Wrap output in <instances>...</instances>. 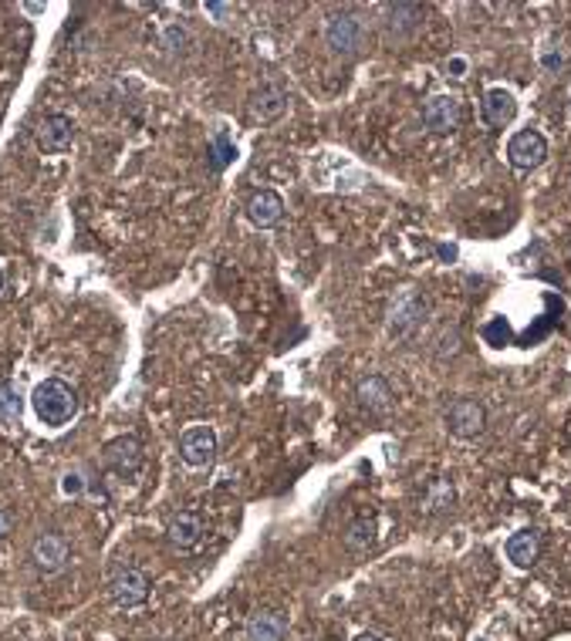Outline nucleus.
Returning a JSON list of instances; mask_svg holds the SVG:
<instances>
[{"label":"nucleus","mask_w":571,"mask_h":641,"mask_svg":"<svg viewBox=\"0 0 571 641\" xmlns=\"http://www.w3.org/2000/svg\"><path fill=\"white\" fill-rule=\"evenodd\" d=\"M453 503H457V487L449 483L447 476L426 479L423 493H419V513L423 517H439V513L453 510Z\"/></svg>","instance_id":"13"},{"label":"nucleus","mask_w":571,"mask_h":641,"mask_svg":"<svg viewBox=\"0 0 571 641\" xmlns=\"http://www.w3.org/2000/svg\"><path fill=\"white\" fill-rule=\"evenodd\" d=\"M386 27H389V34H396V37H409V34L419 31V24H423V7L419 4H389L386 7Z\"/></svg>","instance_id":"19"},{"label":"nucleus","mask_w":571,"mask_h":641,"mask_svg":"<svg viewBox=\"0 0 571 641\" xmlns=\"http://www.w3.org/2000/svg\"><path fill=\"white\" fill-rule=\"evenodd\" d=\"M545 159H548V139L541 132L524 129V132L511 135V142H507V163L514 169L531 173V169H538Z\"/></svg>","instance_id":"7"},{"label":"nucleus","mask_w":571,"mask_h":641,"mask_svg":"<svg viewBox=\"0 0 571 641\" xmlns=\"http://www.w3.org/2000/svg\"><path fill=\"white\" fill-rule=\"evenodd\" d=\"M101 459H105V466L112 469L115 476H135L139 469H143V443L135 439V436H115L112 443H105V449H101Z\"/></svg>","instance_id":"8"},{"label":"nucleus","mask_w":571,"mask_h":641,"mask_svg":"<svg viewBox=\"0 0 571 641\" xmlns=\"http://www.w3.org/2000/svg\"><path fill=\"white\" fill-rule=\"evenodd\" d=\"M71 142H75V122L68 115L51 111V115L41 119V125H37V145L45 152H65Z\"/></svg>","instance_id":"12"},{"label":"nucleus","mask_w":571,"mask_h":641,"mask_svg":"<svg viewBox=\"0 0 571 641\" xmlns=\"http://www.w3.org/2000/svg\"><path fill=\"white\" fill-rule=\"evenodd\" d=\"M203 533H206V520L196 510H180L166 520V541L176 547V551H193L200 547Z\"/></svg>","instance_id":"10"},{"label":"nucleus","mask_w":571,"mask_h":641,"mask_svg":"<svg viewBox=\"0 0 571 641\" xmlns=\"http://www.w3.org/2000/svg\"><path fill=\"white\" fill-rule=\"evenodd\" d=\"M31 405L37 419L58 429V426H68V422L79 415V392L68 385V382H61V378H45L31 392Z\"/></svg>","instance_id":"2"},{"label":"nucleus","mask_w":571,"mask_h":641,"mask_svg":"<svg viewBox=\"0 0 571 641\" xmlns=\"http://www.w3.org/2000/svg\"><path fill=\"white\" fill-rule=\"evenodd\" d=\"M68 557H71V547H68L65 533L45 531V533H37V537H34L31 561H34V567H37L41 574H58V571L68 564Z\"/></svg>","instance_id":"6"},{"label":"nucleus","mask_w":571,"mask_h":641,"mask_svg":"<svg viewBox=\"0 0 571 641\" xmlns=\"http://www.w3.org/2000/svg\"><path fill=\"white\" fill-rule=\"evenodd\" d=\"M24 415V395L14 382H0V422L11 426V422H21Z\"/></svg>","instance_id":"22"},{"label":"nucleus","mask_w":571,"mask_h":641,"mask_svg":"<svg viewBox=\"0 0 571 641\" xmlns=\"http://www.w3.org/2000/svg\"><path fill=\"white\" fill-rule=\"evenodd\" d=\"M437 254H439V260H447V264H453V260L460 257V250H457L453 244H439V247H437Z\"/></svg>","instance_id":"28"},{"label":"nucleus","mask_w":571,"mask_h":641,"mask_svg":"<svg viewBox=\"0 0 571 641\" xmlns=\"http://www.w3.org/2000/svg\"><path fill=\"white\" fill-rule=\"evenodd\" d=\"M206 11L217 14V17H224V14H230V7H227V4H206Z\"/></svg>","instance_id":"31"},{"label":"nucleus","mask_w":571,"mask_h":641,"mask_svg":"<svg viewBox=\"0 0 571 641\" xmlns=\"http://www.w3.org/2000/svg\"><path fill=\"white\" fill-rule=\"evenodd\" d=\"M149 591H153V581H149V574L139 571V567H122V571L109 581V597H112L115 608H122V611L143 608L149 601Z\"/></svg>","instance_id":"5"},{"label":"nucleus","mask_w":571,"mask_h":641,"mask_svg":"<svg viewBox=\"0 0 571 641\" xmlns=\"http://www.w3.org/2000/svg\"><path fill=\"white\" fill-rule=\"evenodd\" d=\"M61 489H65L68 497H79L81 489H85V483H81V476H79V473H68V476H65V483H61Z\"/></svg>","instance_id":"26"},{"label":"nucleus","mask_w":571,"mask_h":641,"mask_svg":"<svg viewBox=\"0 0 571 641\" xmlns=\"http://www.w3.org/2000/svg\"><path fill=\"white\" fill-rule=\"evenodd\" d=\"M541 547H545L541 533L534 531V527H524V531L511 533V541H507V561L514 567H521V571H527V567L538 564Z\"/></svg>","instance_id":"15"},{"label":"nucleus","mask_w":571,"mask_h":641,"mask_svg":"<svg viewBox=\"0 0 571 641\" xmlns=\"http://www.w3.org/2000/svg\"><path fill=\"white\" fill-rule=\"evenodd\" d=\"M460 344H463V338H460L457 324H453V328H443V331H439V338H437V348H433V354H437V358H443V362H447V358H457Z\"/></svg>","instance_id":"24"},{"label":"nucleus","mask_w":571,"mask_h":641,"mask_svg":"<svg viewBox=\"0 0 571 641\" xmlns=\"http://www.w3.org/2000/svg\"><path fill=\"white\" fill-rule=\"evenodd\" d=\"M447 71H449L453 78H467V58H449Z\"/></svg>","instance_id":"27"},{"label":"nucleus","mask_w":571,"mask_h":641,"mask_svg":"<svg viewBox=\"0 0 571 641\" xmlns=\"http://www.w3.org/2000/svg\"><path fill=\"white\" fill-rule=\"evenodd\" d=\"M234 159H237V149H234V142L227 139V132L213 135V142H210V169L213 173H224Z\"/></svg>","instance_id":"23"},{"label":"nucleus","mask_w":571,"mask_h":641,"mask_svg":"<svg viewBox=\"0 0 571 641\" xmlns=\"http://www.w3.org/2000/svg\"><path fill=\"white\" fill-rule=\"evenodd\" d=\"M375 531H379V527H375V520H372V517L355 520V523L345 531V547L352 553H365L372 543H375Z\"/></svg>","instance_id":"21"},{"label":"nucleus","mask_w":571,"mask_h":641,"mask_svg":"<svg viewBox=\"0 0 571 641\" xmlns=\"http://www.w3.org/2000/svg\"><path fill=\"white\" fill-rule=\"evenodd\" d=\"M541 65H545V68H551V71H555V68H561V65H565V58H561V55H545V58H541Z\"/></svg>","instance_id":"30"},{"label":"nucleus","mask_w":571,"mask_h":641,"mask_svg":"<svg viewBox=\"0 0 571 641\" xmlns=\"http://www.w3.org/2000/svg\"><path fill=\"white\" fill-rule=\"evenodd\" d=\"M288 635V615L278 608H264L247 621V641H284Z\"/></svg>","instance_id":"17"},{"label":"nucleus","mask_w":571,"mask_h":641,"mask_svg":"<svg viewBox=\"0 0 571 641\" xmlns=\"http://www.w3.org/2000/svg\"><path fill=\"white\" fill-rule=\"evenodd\" d=\"M433 314V300L429 294L419 288H406L399 298L392 300L389 314H386V331H389L392 342H409L419 328Z\"/></svg>","instance_id":"1"},{"label":"nucleus","mask_w":571,"mask_h":641,"mask_svg":"<svg viewBox=\"0 0 571 641\" xmlns=\"http://www.w3.org/2000/svg\"><path fill=\"white\" fill-rule=\"evenodd\" d=\"M250 109H254V115H258L260 122H274V119H280L284 109H288V91L280 89V85H264V89L254 95Z\"/></svg>","instance_id":"20"},{"label":"nucleus","mask_w":571,"mask_h":641,"mask_svg":"<svg viewBox=\"0 0 571 641\" xmlns=\"http://www.w3.org/2000/svg\"><path fill=\"white\" fill-rule=\"evenodd\" d=\"M325 41L332 47V55L352 58L359 55L362 41H365V27L352 11H332L325 21Z\"/></svg>","instance_id":"4"},{"label":"nucleus","mask_w":571,"mask_h":641,"mask_svg":"<svg viewBox=\"0 0 571 641\" xmlns=\"http://www.w3.org/2000/svg\"><path fill=\"white\" fill-rule=\"evenodd\" d=\"M443 422H447V429L453 432L457 439H477V436L487 429V409H483L481 398L460 395L447 405Z\"/></svg>","instance_id":"3"},{"label":"nucleus","mask_w":571,"mask_h":641,"mask_svg":"<svg viewBox=\"0 0 571 641\" xmlns=\"http://www.w3.org/2000/svg\"><path fill=\"white\" fill-rule=\"evenodd\" d=\"M0 290H4V270H0Z\"/></svg>","instance_id":"33"},{"label":"nucleus","mask_w":571,"mask_h":641,"mask_svg":"<svg viewBox=\"0 0 571 641\" xmlns=\"http://www.w3.org/2000/svg\"><path fill=\"white\" fill-rule=\"evenodd\" d=\"M163 45H166L169 51H183V47L190 45V34H186V27H180V24H169L166 34H163Z\"/></svg>","instance_id":"25"},{"label":"nucleus","mask_w":571,"mask_h":641,"mask_svg":"<svg viewBox=\"0 0 571 641\" xmlns=\"http://www.w3.org/2000/svg\"><path fill=\"white\" fill-rule=\"evenodd\" d=\"M481 115H483V122L491 125V129H504V125L514 122L517 99L507 89H491L481 101Z\"/></svg>","instance_id":"16"},{"label":"nucleus","mask_w":571,"mask_h":641,"mask_svg":"<svg viewBox=\"0 0 571 641\" xmlns=\"http://www.w3.org/2000/svg\"><path fill=\"white\" fill-rule=\"evenodd\" d=\"M7 533H11V517H7L4 510H0V543L7 541Z\"/></svg>","instance_id":"29"},{"label":"nucleus","mask_w":571,"mask_h":641,"mask_svg":"<svg viewBox=\"0 0 571 641\" xmlns=\"http://www.w3.org/2000/svg\"><path fill=\"white\" fill-rule=\"evenodd\" d=\"M217 456V432L210 426H190L183 429L180 436V459L193 469H203V466L213 463Z\"/></svg>","instance_id":"9"},{"label":"nucleus","mask_w":571,"mask_h":641,"mask_svg":"<svg viewBox=\"0 0 571 641\" xmlns=\"http://www.w3.org/2000/svg\"><path fill=\"white\" fill-rule=\"evenodd\" d=\"M280 216H284V199L274 193V189H260L250 196L247 203V220L260 226V230H268V226H278Z\"/></svg>","instance_id":"18"},{"label":"nucleus","mask_w":571,"mask_h":641,"mask_svg":"<svg viewBox=\"0 0 571 641\" xmlns=\"http://www.w3.org/2000/svg\"><path fill=\"white\" fill-rule=\"evenodd\" d=\"M460 119H463V109H460L457 95H433V99L423 105V125L429 132H437V135L457 132Z\"/></svg>","instance_id":"11"},{"label":"nucleus","mask_w":571,"mask_h":641,"mask_svg":"<svg viewBox=\"0 0 571 641\" xmlns=\"http://www.w3.org/2000/svg\"><path fill=\"white\" fill-rule=\"evenodd\" d=\"M355 398H359L362 412H369V415H386L392 409V385L386 382L382 375H365L355 385Z\"/></svg>","instance_id":"14"},{"label":"nucleus","mask_w":571,"mask_h":641,"mask_svg":"<svg viewBox=\"0 0 571 641\" xmlns=\"http://www.w3.org/2000/svg\"><path fill=\"white\" fill-rule=\"evenodd\" d=\"M355 641H382V638H379V635H372V631H365V635H359Z\"/></svg>","instance_id":"32"}]
</instances>
